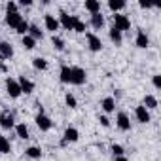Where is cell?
<instances>
[{
  "mask_svg": "<svg viewBox=\"0 0 161 161\" xmlns=\"http://www.w3.org/2000/svg\"><path fill=\"white\" fill-rule=\"evenodd\" d=\"M72 25H74L72 15L66 12H59V27H63L64 31H72Z\"/></svg>",
  "mask_w": 161,
  "mask_h": 161,
  "instance_id": "4fadbf2b",
  "label": "cell"
},
{
  "mask_svg": "<svg viewBox=\"0 0 161 161\" xmlns=\"http://www.w3.org/2000/svg\"><path fill=\"white\" fill-rule=\"evenodd\" d=\"M51 44H53V47H55L57 51H63V49H64V46H66V44H64V40H63L61 36H57V34H53Z\"/></svg>",
  "mask_w": 161,
  "mask_h": 161,
  "instance_id": "83f0119b",
  "label": "cell"
},
{
  "mask_svg": "<svg viewBox=\"0 0 161 161\" xmlns=\"http://www.w3.org/2000/svg\"><path fill=\"white\" fill-rule=\"evenodd\" d=\"M78 138H80V131L76 129V127H66L64 129V135H63V140H61V146H66L68 142H78Z\"/></svg>",
  "mask_w": 161,
  "mask_h": 161,
  "instance_id": "277c9868",
  "label": "cell"
},
{
  "mask_svg": "<svg viewBox=\"0 0 161 161\" xmlns=\"http://www.w3.org/2000/svg\"><path fill=\"white\" fill-rule=\"evenodd\" d=\"M17 6H32V0H19Z\"/></svg>",
  "mask_w": 161,
  "mask_h": 161,
  "instance_id": "74e56055",
  "label": "cell"
},
{
  "mask_svg": "<svg viewBox=\"0 0 161 161\" xmlns=\"http://www.w3.org/2000/svg\"><path fill=\"white\" fill-rule=\"evenodd\" d=\"M14 57V46L10 42H0V59H12Z\"/></svg>",
  "mask_w": 161,
  "mask_h": 161,
  "instance_id": "9a60e30c",
  "label": "cell"
},
{
  "mask_svg": "<svg viewBox=\"0 0 161 161\" xmlns=\"http://www.w3.org/2000/svg\"><path fill=\"white\" fill-rule=\"evenodd\" d=\"M2 66H4V63H2V59H0V70H2Z\"/></svg>",
  "mask_w": 161,
  "mask_h": 161,
  "instance_id": "60d3db41",
  "label": "cell"
},
{
  "mask_svg": "<svg viewBox=\"0 0 161 161\" xmlns=\"http://www.w3.org/2000/svg\"><path fill=\"white\" fill-rule=\"evenodd\" d=\"M44 25H46V31H49V32H57L61 27H59V19L55 17V15H51V14H46L44 15Z\"/></svg>",
  "mask_w": 161,
  "mask_h": 161,
  "instance_id": "30bf717a",
  "label": "cell"
},
{
  "mask_svg": "<svg viewBox=\"0 0 161 161\" xmlns=\"http://www.w3.org/2000/svg\"><path fill=\"white\" fill-rule=\"evenodd\" d=\"M6 93L12 97V99H19L23 93H21V87H19V84H17V80L15 78H6Z\"/></svg>",
  "mask_w": 161,
  "mask_h": 161,
  "instance_id": "7a4b0ae2",
  "label": "cell"
},
{
  "mask_svg": "<svg viewBox=\"0 0 161 161\" xmlns=\"http://www.w3.org/2000/svg\"><path fill=\"white\" fill-rule=\"evenodd\" d=\"M114 161H129L125 155H119V157H114Z\"/></svg>",
  "mask_w": 161,
  "mask_h": 161,
  "instance_id": "ab89813d",
  "label": "cell"
},
{
  "mask_svg": "<svg viewBox=\"0 0 161 161\" xmlns=\"http://www.w3.org/2000/svg\"><path fill=\"white\" fill-rule=\"evenodd\" d=\"M116 125H118V129L123 131V133L131 129V119H129L127 112H118V116H116Z\"/></svg>",
  "mask_w": 161,
  "mask_h": 161,
  "instance_id": "9c48e42d",
  "label": "cell"
},
{
  "mask_svg": "<svg viewBox=\"0 0 161 161\" xmlns=\"http://www.w3.org/2000/svg\"><path fill=\"white\" fill-rule=\"evenodd\" d=\"M29 27H31V23L23 19V21H21V25L15 29V32H17V34H21V36H27V32H29Z\"/></svg>",
  "mask_w": 161,
  "mask_h": 161,
  "instance_id": "1f68e13d",
  "label": "cell"
},
{
  "mask_svg": "<svg viewBox=\"0 0 161 161\" xmlns=\"http://www.w3.org/2000/svg\"><path fill=\"white\" fill-rule=\"evenodd\" d=\"M72 19H74V25H72V31L74 32H78V34H84L86 32V23L82 21V19H80V15H72Z\"/></svg>",
  "mask_w": 161,
  "mask_h": 161,
  "instance_id": "d6986e66",
  "label": "cell"
},
{
  "mask_svg": "<svg viewBox=\"0 0 161 161\" xmlns=\"http://www.w3.org/2000/svg\"><path fill=\"white\" fill-rule=\"evenodd\" d=\"M87 82V72L82 66H70V86H84Z\"/></svg>",
  "mask_w": 161,
  "mask_h": 161,
  "instance_id": "6da1fadb",
  "label": "cell"
},
{
  "mask_svg": "<svg viewBox=\"0 0 161 161\" xmlns=\"http://www.w3.org/2000/svg\"><path fill=\"white\" fill-rule=\"evenodd\" d=\"M119 97H121V91H119V89H116V91H114V101H116V99H119Z\"/></svg>",
  "mask_w": 161,
  "mask_h": 161,
  "instance_id": "f35d334b",
  "label": "cell"
},
{
  "mask_svg": "<svg viewBox=\"0 0 161 161\" xmlns=\"http://www.w3.org/2000/svg\"><path fill=\"white\" fill-rule=\"evenodd\" d=\"M108 36H110V42H112V44L121 46V42H123V34H121L116 27H112V29L108 31Z\"/></svg>",
  "mask_w": 161,
  "mask_h": 161,
  "instance_id": "ac0fdd59",
  "label": "cell"
},
{
  "mask_svg": "<svg viewBox=\"0 0 161 161\" xmlns=\"http://www.w3.org/2000/svg\"><path fill=\"white\" fill-rule=\"evenodd\" d=\"M112 27H116V29L123 34L125 31L131 29V19H129L127 15H123V14H114V25H112Z\"/></svg>",
  "mask_w": 161,
  "mask_h": 161,
  "instance_id": "3957f363",
  "label": "cell"
},
{
  "mask_svg": "<svg viewBox=\"0 0 161 161\" xmlns=\"http://www.w3.org/2000/svg\"><path fill=\"white\" fill-rule=\"evenodd\" d=\"M32 66L36 70H46L47 68V61L44 57H36V59H32Z\"/></svg>",
  "mask_w": 161,
  "mask_h": 161,
  "instance_id": "f1b7e54d",
  "label": "cell"
},
{
  "mask_svg": "<svg viewBox=\"0 0 161 161\" xmlns=\"http://www.w3.org/2000/svg\"><path fill=\"white\" fill-rule=\"evenodd\" d=\"M25 153H27V157H31V159H40V157H42V148H40V146H29V148L25 150Z\"/></svg>",
  "mask_w": 161,
  "mask_h": 161,
  "instance_id": "484cf974",
  "label": "cell"
},
{
  "mask_svg": "<svg viewBox=\"0 0 161 161\" xmlns=\"http://www.w3.org/2000/svg\"><path fill=\"white\" fill-rule=\"evenodd\" d=\"M34 121H36L38 129H40V131H44V133H47V131L53 127V121H51V118H49V116H46V114H36Z\"/></svg>",
  "mask_w": 161,
  "mask_h": 161,
  "instance_id": "5b68a950",
  "label": "cell"
},
{
  "mask_svg": "<svg viewBox=\"0 0 161 161\" xmlns=\"http://www.w3.org/2000/svg\"><path fill=\"white\" fill-rule=\"evenodd\" d=\"M138 6H140L142 10H150V8H153V4H152V2H146V0H140Z\"/></svg>",
  "mask_w": 161,
  "mask_h": 161,
  "instance_id": "8d00e7d4",
  "label": "cell"
},
{
  "mask_svg": "<svg viewBox=\"0 0 161 161\" xmlns=\"http://www.w3.org/2000/svg\"><path fill=\"white\" fill-rule=\"evenodd\" d=\"M0 153H2V155L12 153V144H10V140L4 135H0Z\"/></svg>",
  "mask_w": 161,
  "mask_h": 161,
  "instance_id": "d4e9b609",
  "label": "cell"
},
{
  "mask_svg": "<svg viewBox=\"0 0 161 161\" xmlns=\"http://www.w3.org/2000/svg\"><path fill=\"white\" fill-rule=\"evenodd\" d=\"M86 38H87V46H89V49L93 53H97V51L103 49V42H101V38L95 32H86Z\"/></svg>",
  "mask_w": 161,
  "mask_h": 161,
  "instance_id": "52a82bcc",
  "label": "cell"
},
{
  "mask_svg": "<svg viewBox=\"0 0 161 161\" xmlns=\"http://www.w3.org/2000/svg\"><path fill=\"white\" fill-rule=\"evenodd\" d=\"M14 129H15V135H17L21 140H27V138H31V136H29V127H27L25 123H17Z\"/></svg>",
  "mask_w": 161,
  "mask_h": 161,
  "instance_id": "603a6c76",
  "label": "cell"
},
{
  "mask_svg": "<svg viewBox=\"0 0 161 161\" xmlns=\"http://www.w3.org/2000/svg\"><path fill=\"white\" fill-rule=\"evenodd\" d=\"M21 21H23L21 12H12V14H6V17H4V23H6L10 29H17V27L21 25Z\"/></svg>",
  "mask_w": 161,
  "mask_h": 161,
  "instance_id": "8992f818",
  "label": "cell"
},
{
  "mask_svg": "<svg viewBox=\"0 0 161 161\" xmlns=\"http://www.w3.org/2000/svg\"><path fill=\"white\" fill-rule=\"evenodd\" d=\"M86 10L93 15V14H101V2L99 0H86Z\"/></svg>",
  "mask_w": 161,
  "mask_h": 161,
  "instance_id": "ffe728a7",
  "label": "cell"
},
{
  "mask_svg": "<svg viewBox=\"0 0 161 161\" xmlns=\"http://www.w3.org/2000/svg\"><path fill=\"white\" fill-rule=\"evenodd\" d=\"M127 4H125V0H108V8L114 12V14H118L119 10H123Z\"/></svg>",
  "mask_w": 161,
  "mask_h": 161,
  "instance_id": "4316f807",
  "label": "cell"
},
{
  "mask_svg": "<svg viewBox=\"0 0 161 161\" xmlns=\"http://www.w3.org/2000/svg\"><path fill=\"white\" fill-rule=\"evenodd\" d=\"M64 103H66V106L72 108V110L78 108V101H76V97H74L72 93H66V95H64Z\"/></svg>",
  "mask_w": 161,
  "mask_h": 161,
  "instance_id": "4dcf8cb0",
  "label": "cell"
},
{
  "mask_svg": "<svg viewBox=\"0 0 161 161\" xmlns=\"http://www.w3.org/2000/svg\"><path fill=\"white\" fill-rule=\"evenodd\" d=\"M142 106H144L146 110H155V108L159 106V103H157V99H155L153 95H146L144 101H142Z\"/></svg>",
  "mask_w": 161,
  "mask_h": 161,
  "instance_id": "44dd1931",
  "label": "cell"
},
{
  "mask_svg": "<svg viewBox=\"0 0 161 161\" xmlns=\"http://www.w3.org/2000/svg\"><path fill=\"white\" fill-rule=\"evenodd\" d=\"M152 84H153L155 89H161V76H159V74H153V76H152Z\"/></svg>",
  "mask_w": 161,
  "mask_h": 161,
  "instance_id": "e575fe53",
  "label": "cell"
},
{
  "mask_svg": "<svg viewBox=\"0 0 161 161\" xmlns=\"http://www.w3.org/2000/svg\"><path fill=\"white\" fill-rule=\"evenodd\" d=\"M89 23H91V27H93L95 31H101V29L104 27V15H103V14H93Z\"/></svg>",
  "mask_w": 161,
  "mask_h": 161,
  "instance_id": "e0dca14e",
  "label": "cell"
},
{
  "mask_svg": "<svg viewBox=\"0 0 161 161\" xmlns=\"http://www.w3.org/2000/svg\"><path fill=\"white\" fill-rule=\"evenodd\" d=\"M27 34H29V36H31L32 40H36V42L44 38V31H40V27H38V25H31V27H29V32H27Z\"/></svg>",
  "mask_w": 161,
  "mask_h": 161,
  "instance_id": "7402d4cb",
  "label": "cell"
},
{
  "mask_svg": "<svg viewBox=\"0 0 161 161\" xmlns=\"http://www.w3.org/2000/svg\"><path fill=\"white\" fill-rule=\"evenodd\" d=\"M135 46H136V47H140V49H146V47L150 46V38H148V34H146V32H144L142 29H138V31H136Z\"/></svg>",
  "mask_w": 161,
  "mask_h": 161,
  "instance_id": "5bb4252c",
  "label": "cell"
},
{
  "mask_svg": "<svg viewBox=\"0 0 161 161\" xmlns=\"http://www.w3.org/2000/svg\"><path fill=\"white\" fill-rule=\"evenodd\" d=\"M21 44H23V47H25V49H34V47H36V40H32L29 34L21 38Z\"/></svg>",
  "mask_w": 161,
  "mask_h": 161,
  "instance_id": "f546056e",
  "label": "cell"
},
{
  "mask_svg": "<svg viewBox=\"0 0 161 161\" xmlns=\"http://www.w3.org/2000/svg\"><path fill=\"white\" fill-rule=\"evenodd\" d=\"M101 108H103L106 114H112V112L116 110V101H114V97H104V99L101 101Z\"/></svg>",
  "mask_w": 161,
  "mask_h": 161,
  "instance_id": "2e32d148",
  "label": "cell"
},
{
  "mask_svg": "<svg viewBox=\"0 0 161 161\" xmlns=\"http://www.w3.org/2000/svg\"><path fill=\"white\" fill-rule=\"evenodd\" d=\"M135 118H136V121H138V123H150V119H152L150 110H146L142 104H138V106L135 108Z\"/></svg>",
  "mask_w": 161,
  "mask_h": 161,
  "instance_id": "7c38bea8",
  "label": "cell"
},
{
  "mask_svg": "<svg viewBox=\"0 0 161 161\" xmlns=\"http://www.w3.org/2000/svg\"><path fill=\"white\" fill-rule=\"evenodd\" d=\"M17 84L21 87V93H25V95H31L34 91V82H32V80H29V78H25V76H19L17 78Z\"/></svg>",
  "mask_w": 161,
  "mask_h": 161,
  "instance_id": "8fae6325",
  "label": "cell"
},
{
  "mask_svg": "<svg viewBox=\"0 0 161 161\" xmlns=\"http://www.w3.org/2000/svg\"><path fill=\"white\" fill-rule=\"evenodd\" d=\"M59 80L61 84H70V66L68 64H63L61 70H59Z\"/></svg>",
  "mask_w": 161,
  "mask_h": 161,
  "instance_id": "cb8c5ba5",
  "label": "cell"
},
{
  "mask_svg": "<svg viewBox=\"0 0 161 161\" xmlns=\"http://www.w3.org/2000/svg\"><path fill=\"white\" fill-rule=\"evenodd\" d=\"M0 127H2V129H6V131L14 129V127H15V119H14V114H10L8 110H4L2 114H0Z\"/></svg>",
  "mask_w": 161,
  "mask_h": 161,
  "instance_id": "ba28073f",
  "label": "cell"
},
{
  "mask_svg": "<svg viewBox=\"0 0 161 161\" xmlns=\"http://www.w3.org/2000/svg\"><path fill=\"white\" fill-rule=\"evenodd\" d=\"M99 123H101L103 127H106V129L110 127V119H108L106 116H99Z\"/></svg>",
  "mask_w": 161,
  "mask_h": 161,
  "instance_id": "d590c367",
  "label": "cell"
},
{
  "mask_svg": "<svg viewBox=\"0 0 161 161\" xmlns=\"http://www.w3.org/2000/svg\"><path fill=\"white\" fill-rule=\"evenodd\" d=\"M110 152L114 153V157L125 155V150H123V146H121V144H112V146H110Z\"/></svg>",
  "mask_w": 161,
  "mask_h": 161,
  "instance_id": "d6a6232c",
  "label": "cell"
},
{
  "mask_svg": "<svg viewBox=\"0 0 161 161\" xmlns=\"http://www.w3.org/2000/svg\"><path fill=\"white\" fill-rule=\"evenodd\" d=\"M12 12H19L17 2H8V4H6V14H12Z\"/></svg>",
  "mask_w": 161,
  "mask_h": 161,
  "instance_id": "836d02e7",
  "label": "cell"
}]
</instances>
